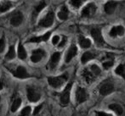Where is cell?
<instances>
[{"mask_svg":"<svg viewBox=\"0 0 125 116\" xmlns=\"http://www.w3.org/2000/svg\"><path fill=\"white\" fill-rule=\"evenodd\" d=\"M67 79H68V75L66 73H65L63 75H60V76L49 77L48 82L53 88H60L67 80Z\"/></svg>","mask_w":125,"mask_h":116,"instance_id":"cell-1","label":"cell"},{"mask_svg":"<svg viewBox=\"0 0 125 116\" xmlns=\"http://www.w3.org/2000/svg\"><path fill=\"white\" fill-rule=\"evenodd\" d=\"M14 76L18 79H27L31 77L30 74L27 72V70L23 65H17L15 69L10 70Z\"/></svg>","mask_w":125,"mask_h":116,"instance_id":"cell-2","label":"cell"},{"mask_svg":"<svg viewBox=\"0 0 125 116\" xmlns=\"http://www.w3.org/2000/svg\"><path fill=\"white\" fill-rule=\"evenodd\" d=\"M54 12L49 11L48 13H47V15L39 20L38 26H41V27H44V28L50 27V26L54 24Z\"/></svg>","mask_w":125,"mask_h":116,"instance_id":"cell-3","label":"cell"},{"mask_svg":"<svg viewBox=\"0 0 125 116\" xmlns=\"http://www.w3.org/2000/svg\"><path fill=\"white\" fill-rule=\"evenodd\" d=\"M73 82H70L66 85V88L64 89L60 95V101L62 105H67L70 102V94H71Z\"/></svg>","mask_w":125,"mask_h":116,"instance_id":"cell-4","label":"cell"},{"mask_svg":"<svg viewBox=\"0 0 125 116\" xmlns=\"http://www.w3.org/2000/svg\"><path fill=\"white\" fill-rule=\"evenodd\" d=\"M24 16L22 15V13L21 11H14L13 13L10 15V25L15 27L21 26L23 21Z\"/></svg>","mask_w":125,"mask_h":116,"instance_id":"cell-5","label":"cell"},{"mask_svg":"<svg viewBox=\"0 0 125 116\" xmlns=\"http://www.w3.org/2000/svg\"><path fill=\"white\" fill-rule=\"evenodd\" d=\"M26 94L28 100L31 103H37L41 98V94L32 87H28L26 88Z\"/></svg>","mask_w":125,"mask_h":116,"instance_id":"cell-6","label":"cell"},{"mask_svg":"<svg viewBox=\"0 0 125 116\" xmlns=\"http://www.w3.org/2000/svg\"><path fill=\"white\" fill-rule=\"evenodd\" d=\"M114 91V85L111 80H105L100 87V93L102 96H106Z\"/></svg>","mask_w":125,"mask_h":116,"instance_id":"cell-7","label":"cell"},{"mask_svg":"<svg viewBox=\"0 0 125 116\" xmlns=\"http://www.w3.org/2000/svg\"><path fill=\"white\" fill-rule=\"evenodd\" d=\"M91 35H92L93 39L94 40V43L97 44V46H103L105 42H104V39L102 37V34L101 31H100V29L99 28H93L91 30Z\"/></svg>","mask_w":125,"mask_h":116,"instance_id":"cell-8","label":"cell"},{"mask_svg":"<svg viewBox=\"0 0 125 116\" xmlns=\"http://www.w3.org/2000/svg\"><path fill=\"white\" fill-rule=\"evenodd\" d=\"M45 55V51L41 48L35 49L31 52V61L32 63H38L44 57Z\"/></svg>","mask_w":125,"mask_h":116,"instance_id":"cell-9","label":"cell"},{"mask_svg":"<svg viewBox=\"0 0 125 116\" xmlns=\"http://www.w3.org/2000/svg\"><path fill=\"white\" fill-rule=\"evenodd\" d=\"M96 11V6L94 3H89L86 7H84L82 10V17H91L94 15Z\"/></svg>","mask_w":125,"mask_h":116,"instance_id":"cell-10","label":"cell"},{"mask_svg":"<svg viewBox=\"0 0 125 116\" xmlns=\"http://www.w3.org/2000/svg\"><path fill=\"white\" fill-rule=\"evenodd\" d=\"M60 59H61V53H59V52L54 53L50 59V62H49V64H48V67L50 68V70L55 69V67L58 65V64H59Z\"/></svg>","mask_w":125,"mask_h":116,"instance_id":"cell-11","label":"cell"},{"mask_svg":"<svg viewBox=\"0 0 125 116\" xmlns=\"http://www.w3.org/2000/svg\"><path fill=\"white\" fill-rule=\"evenodd\" d=\"M88 95L86 92V90L82 87H78L76 93V99H77V103H82L87 100Z\"/></svg>","mask_w":125,"mask_h":116,"instance_id":"cell-12","label":"cell"},{"mask_svg":"<svg viewBox=\"0 0 125 116\" xmlns=\"http://www.w3.org/2000/svg\"><path fill=\"white\" fill-rule=\"evenodd\" d=\"M51 36V31H48L45 34L42 35L40 36H34L28 40V43H41V42H47L50 39Z\"/></svg>","mask_w":125,"mask_h":116,"instance_id":"cell-13","label":"cell"},{"mask_svg":"<svg viewBox=\"0 0 125 116\" xmlns=\"http://www.w3.org/2000/svg\"><path fill=\"white\" fill-rule=\"evenodd\" d=\"M77 48L75 45H72L70 47V48L68 49L67 53H66V63H69L73 58L77 55Z\"/></svg>","mask_w":125,"mask_h":116,"instance_id":"cell-14","label":"cell"},{"mask_svg":"<svg viewBox=\"0 0 125 116\" xmlns=\"http://www.w3.org/2000/svg\"><path fill=\"white\" fill-rule=\"evenodd\" d=\"M124 32H125V30L122 26H114L110 31V36H112V37H115L117 36H123L124 34Z\"/></svg>","mask_w":125,"mask_h":116,"instance_id":"cell-15","label":"cell"},{"mask_svg":"<svg viewBox=\"0 0 125 116\" xmlns=\"http://www.w3.org/2000/svg\"><path fill=\"white\" fill-rule=\"evenodd\" d=\"M117 3L115 1H108L105 4V11L106 12V14L108 15H112L114 11H115V9L117 7Z\"/></svg>","mask_w":125,"mask_h":116,"instance_id":"cell-16","label":"cell"},{"mask_svg":"<svg viewBox=\"0 0 125 116\" xmlns=\"http://www.w3.org/2000/svg\"><path fill=\"white\" fill-rule=\"evenodd\" d=\"M17 55H18V58L21 60H24V59H26L27 57V53H26V50L25 49V47L22 45L21 42H20L18 44V49H17Z\"/></svg>","mask_w":125,"mask_h":116,"instance_id":"cell-17","label":"cell"},{"mask_svg":"<svg viewBox=\"0 0 125 116\" xmlns=\"http://www.w3.org/2000/svg\"><path fill=\"white\" fill-rule=\"evenodd\" d=\"M83 75L84 79H85L86 81H87L88 83H90V82H92L93 80H94L95 76H96V75L93 73L92 70H90V68H89V69H86L85 70H84L83 73Z\"/></svg>","mask_w":125,"mask_h":116,"instance_id":"cell-18","label":"cell"},{"mask_svg":"<svg viewBox=\"0 0 125 116\" xmlns=\"http://www.w3.org/2000/svg\"><path fill=\"white\" fill-rule=\"evenodd\" d=\"M45 6H46V2L42 1V2H40V3H38V5H36V6L34 7V11H33V14H32L33 20H36L37 15H38V14H39L40 12H41L42 10H43V9L45 8Z\"/></svg>","mask_w":125,"mask_h":116,"instance_id":"cell-19","label":"cell"},{"mask_svg":"<svg viewBox=\"0 0 125 116\" xmlns=\"http://www.w3.org/2000/svg\"><path fill=\"white\" fill-rule=\"evenodd\" d=\"M68 15H69V11H68V9L66 6H62V8L61 9V10L58 13V17H59L60 20H66L68 18Z\"/></svg>","mask_w":125,"mask_h":116,"instance_id":"cell-20","label":"cell"},{"mask_svg":"<svg viewBox=\"0 0 125 116\" xmlns=\"http://www.w3.org/2000/svg\"><path fill=\"white\" fill-rule=\"evenodd\" d=\"M12 3L10 1H3L0 3V13H3L12 8Z\"/></svg>","mask_w":125,"mask_h":116,"instance_id":"cell-21","label":"cell"},{"mask_svg":"<svg viewBox=\"0 0 125 116\" xmlns=\"http://www.w3.org/2000/svg\"><path fill=\"white\" fill-rule=\"evenodd\" d=\"M94 54L92 52H85L83 54L82 58H81V62L82 64H86L87 62H89V60L93 59L94 58Z\"/></svg>","mask_w":125,"mask_h":116,"instance_id":"cell-22","label":"cell"},{"mask_svg":"<svg viewBox=\"0 0 125 116\" xmlns=\"http://www.w3.org/2000/svg\"><path fill=\"white\" fill-rule=\"evenodd\" d=\"M21 103H22V101H21V98H15L11 104V108H10L11 112H16L17 110L19 109V108L21 107Z\"/></svg>","mask_w":125,"mask_h":116,"instance_id":"cell-23","label":"cell"},{"mask_svg":"<svg viewBox=\"0 0 125 116\" xmlns=\"http://www.w3.org/2000/svg\"><path fill=\"white\" fill-rule=\"evenodd\" d=\"M109 108L112 109V111H114L117 115H122L123 113H124V109H123V108L119 104H117V103L110 104L109 105Z\"/></svg>","mask_w":125,"mask_h":116,"instance_id":"cell-24","label":"cell"},{"mask_svg":"<svg viewBox=\"0 0 125 116\" xmlns=\"http://www.w3.org/2000/svg\"><path fill=\"white\" fill-rule=\"evenodd\" d=\"M79 44H80L81 47H83V48H88V47L91 46V42L88 38H85L83 36H80L79 37Z\"/></svg>","mask_w":125,"mask_h":116,"instance_id":"cell-25","label":"cell"},{"mask_svg":"<svg viewBox=\"0 0 125 116\" xmlns=\"http://www.w3.org/2000/svg\"><path fill=\"white\" fill-rule=\"evenodd\" d=\"M5 58H6V59H9V60L14 59L15 58V49L13 45H11V46L10 47L8 53H7V54L5 55Z\"/></svg>","mask_w":125,"mask_h":116,"instance_id":"cell-26","label":"cell"},{"mask_svg":"<svg viewBox=\"0 0 125 116\" xmlns=\"http://www.w3.org/2000/svg\"><path fill=\"white\" fill-rule=\"evenodd\" d=\"M115 71H116V74H117V75H121V76L124 77V78L125 79V67H124V65H123V64L118 65Z\"/></svg>","mask_w":125,"mask_h":116,"instance_id":"cell-27","label":"cell"},{"mask_svg":"<svg viewBox=\"0 0 125 116\" xmlns=\"http://www.w3.org/2000/svg\"><path fill=\"white\" fill-rule=\"evenodd\" d=\"M31 108L30 106H26L21 111L19 116H31Z\"/></svg>","mask_w":125,"mask_h":116,"instance_id":"cell-28","label":"cell"},{"mask_svg":"<svg viewBox=\"0 0 125 116\" xmlns=\"http://www.w3.org/2000/svg\"><path fill=\"white\" fill-rule=\"evenodd\" d=\"M90 70H92L93 73H94L96 76H97V75H99L100 74V69L98 67L97 65H95V64H92V65L90 66Z\"/></svg>","mask_w":125,"mask_h":116,"instance_id":"cell-29","label":"cell"},{"mask_svg":"<svg viewBox=\"0 0 125 116\" xmlns=\"http://www.w3.org/2000/svg\"><path fill=\"white\" fill-rule=\"evenodd\" d=\"M4 48H5V37L3 35L2 37L0 38V53H3Z\"/></svg>","mask_w":125,"mask_h":116,"instance_id":"cell-30","label":"cell"},{"mask_svg":"<svg viewBox=\"0 0 125 116\" xmlns=\"http://www.w3.org/2000/svg\"><path fill=\"white\" fill-rule=\"evenodd\" d=\"M70 3H71V4L73 5V7H75V8H79V7L82 5V3H83V1H82V0H73V1H71Z\"/></svg>","mask_w":125,"mask_h":116,"instance_id":"cell-31","label":"cell"},{"mask_svg":"<svg viewBox=\"0 0 125 116\" xmlns=\"http://www.w3.org/2000/svg\"><path fill=\"white\" fill-rule=\"evenodd\" d=\"M112 65H113V62H112V61H106V62L103 63V67L105 68V69H109V68H111Z\"/></svg>","mask_w":125,"mask_h":116,"instance_id":"cell-32","label":"cell"},{"mask_svg":"<svg viewBox=\"0 0 125 116\" xmlns=\"http://www.w3.org/2000/svg\"><path fill=\"white\" fill-rule=\"evenodd\" d=\"M42 108H43V104H40V105H38V106L35 107L34 111H33V115H38V114L39 113L40 111H41Z\"/></svg>","mask_w":125,"mask_h":116,"instance_id":"cell-33","label":"cell"},{"mask_svg":"<svg viewBox=\"0 0 125 116\" xmlns=\"http://www.w3.org/2000/svg\"><path fill=\"white\" fill-rule=\"evenodd\" d=\"M60 42V36H54L52 38V43L54 45H56L58 44Z\"/></svg>","mask_w":125,"mask_h":116,"instance_id":"cell-34","label":"cell"},{"mask_svg":"<svg viewBox=\"0 0 125 116\" xmlns=\"http://www.w3.org/2000/svg\"><path fill=\"white\" fill-rule=\"evenodd\" d=\"M96 116H112V115L106 113H104V112H96Z\"/></svg>","mask_w":125,"mask_h":116,"instance_id":"cell-35","label":"cell"},{"mask_svg":"<svg viewBox=\"0 0 125 116\" xmlns=\"http://www.w3.org/2000/svg\"><path fill=\"white\" fill-rule=\"evenodd\" d=\"M66 37H63V39H62V41H61V43H59V47H61L64 46L65 43H66Z\"/></svg>","mask_w":125,"mask_h":116,"instance_id":"cell-36","label":"cell"},{"mask_svg":"<svg viewBox=\"0 0 125 116\" xmlns=\"http://www.w3.org/2000/svg\"><path fill=\"white\" fill-rule=\"evenodd\" d=\"M3 84L2 83L1 81H0V91L3 90Z\"/></svg>","mask_w":125,"mask_h":116,"instance_id":"cell-37","label":"cell"},{"mask_svg":"<svg viewBox=\"0 0 125 116\" xmlns=\"http://www.w3.org/2000/svg\"><path fill=\"white\" fill-rule=\"evenodd\" d=\"M0 102H1V96H0Z\"/></svg>","mask_w":125,"mask_h":116,"instance_id":"cell-38","label":"cell"}]
</instances>
